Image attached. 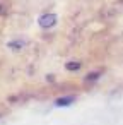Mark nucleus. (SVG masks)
Here are the masks:
<instances>
[{
    "mask_svg": "<svg viewBox=\"0 0 123 125\" xmlns=\"http://www.w3.org/2000/svg\"><path fill=\"white\" fill-rule=\"evenodd\" d=\"M57 21H58V17H57V14H43V16H39V19H38V22H39V26L41 28H53L55 24H57Z\"/></svg>",
    "mask_w": 123,
    "mask_h": 125,
    "instance_id": "nucleus-1",
    "label": "nucleus"
},
{
    "mask_svg": "<svg viewBox=\"0 0 123 125\" xmlns=\"http://www.w3.org/2000/svg\"><path fill=\"white\" fill-rule=\"evenodd\" d=\"M74 103V96H63L55 101V106H70Z\"/></svg>",
    "mask_w": 123,
    "mask_h": 125,
    "instance_id": "nucleus-2",
    "label": "nucleus"
},
{
    "mask_svg": "<svg viewBox=\"0 0 123 125\" xmlns=\"http://www.w3.org/2000/svg\"><path fill=\"white\" fill-rule=\"evenodd\" d=\"M24 45H26L24 40H16V41H9V43H7V46H9L10 50H21Z\"/></svg>",
    "mask_w": 123,
    "mask_h": 125,
    "instance_id": "nucleus-3",
    "label": "nucleus"
},
{
    "mask_svg": "<svg viewBox=\"0 0 123 125\" xmlns=\"http://www.w3.org/2000/svg\"><path fill=\"white\" fill-rule=\"evenodd\" d=\"M79 69H80L79 62H68L67 63V70H79Z\"/></svg>",
    "mask_w": 123,
    "mask_h": 125,
    "instance_id": "nucleus-4",
    "label": "nucleus"
},
{
    "mask_svg": "<svg viewBox=\"0 0 123 125\" xmlns=\"http://www.w3.org/2000/svg\"><path fill=\"white\" fill-rule=\"evenodd\" d=\"M99 75H101L99 72H92V74H87V75H85V81H96V79H97Z\"/></svg>",
    "mask_w": 123,
    "mask_h": 125,
    "instance_id": "nucleus-5",
    "label": "nucleus"
},
{
    "mask_svg": "<svg viewBox=\"0 0 123 125\" xmlns=\"http://www.w3.org/2000/svg\"><path fill=\"white\" fill-rule=\"evenodd\" d=\"M0 14H2V7H0Z\"/></svg>",
    "mask_w": 123,
    "mask_h": 125,
    "instance_id": "nucleus-6",
    "label": "nucleus"
}]
</instances>
